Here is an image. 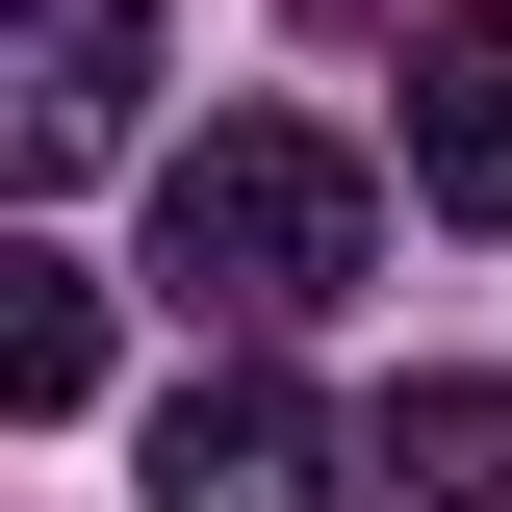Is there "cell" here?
<instances>
[{"label":"cell","mask_w":512,"mask_h":512,"mask_svg":"<svg viewBox=\"0 0 512 512\" xmlns=\"http://www.w3.org/2000/svg\"><path fill=\"white\" fill-rule=\"evenodd\" d=\"M384 256V205H359V154H333V128H282V103H231L180 154V180H154V282H180L205 333H308L333 282H359Z\"/></svg>","instance_id":"cell-1"},{"label":"cell","mask_w":512,"mask_h":512,"mask_svg":"<svg viewBox=\"0 0 512 512\" xmlns=\"http://www.w3.org/2000/svg\"><path fill=\"white\" fill-rule=\"evenodd\" d=\"M333 461H359V436H333V410L256 359V333L180 384V410H154V512H333Z\"/></svg>","instance_id":"cell-2"},{"label":"cell","mask_w":512,"mask_h":512,"mask_svg":"<svg viewBox=\"0 0 512 512\" xmlns=\"http://www.w3.org/2000/svg\"><path fill=\"white\" fill-rule=\"evenodd\" d=\"M410 205L512 231V0H436L410 26Z\"/></svg>","instance_id":"cell-3"},{"label":"cell","mask_w":512,"mask_h":512,"mask_svg":"<svg viewBox=\"0 0 512 512\" xmlns=\"http://www.w3.org/2000/svg\"><path fill=\"white\" fill-rule=\"evenodd\" d=\"M103 384V282L77 256H0V410H77Z\"/></svg>","instance_id":"cell-6"},{"label":"cell","mask_w":512,"mask_h":512,"mask_svg":"<svg viewBox=\"0 0 512 512\" xmlns=\"http://www.w3.org/2000/svg\"><path fill=\"white\" fill-rule=\"evenodd\" d=\"M359 487L384 512H512V384H384L359 410Z\"/></svg>","instance_id":"cell-5"},{"label":"cell","mask_w":512,"mask_h":512,"mask_svg":"<svg viewBox=\"0 0 512 512\" xmlns=\"http://www.w3.org/2000/svg\"><path fill=\"white\" fill-rule=\"evenodd\" d=\"M128 77H154V0H26V180H103Z\"/></svg>","instance_id":"cell-4"}]
</instances>
